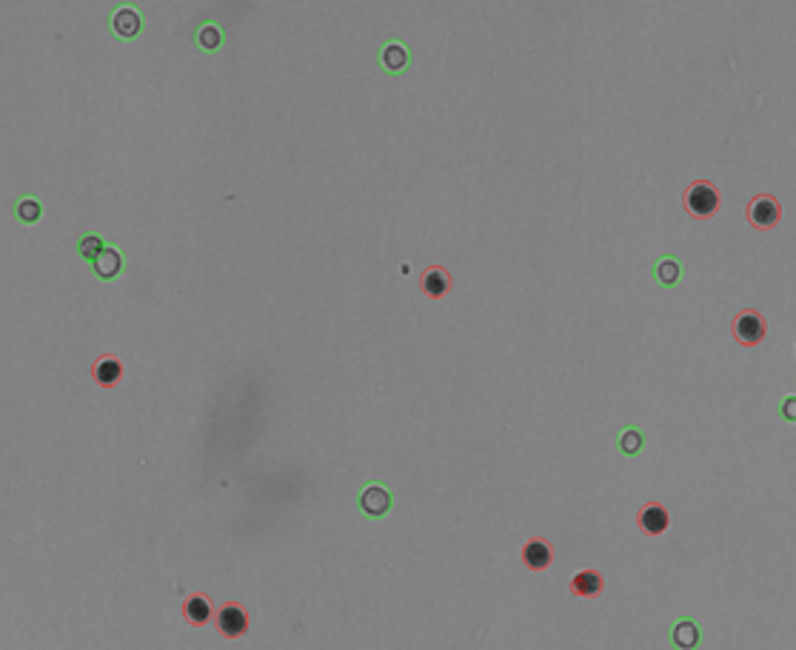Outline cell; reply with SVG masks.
<instances>
[{
    "label": "cell",
    "mask_w": 796,
    "mask_h": 650,
    "mask_svg": "<svg viewBox=\"0 0 796 650\" xmlns=\"http://www.w3.org/2000/svg\"><path fill=\"white\" fill-rule=\"evenodd\" d=\"M682 208L694 217V220H711L722 208V194L714 183L708 180H694L682 191Z\"/></svg>",
    "instance_id": "cell-1"
},
{
    "label": "cell",
    "mask_w": 796,
    "mask_h": 650,
    "mask_svg": "<svg viewBox=\"0 0 796 650\" xmlns=\"http://www.w3.org/2000/svg\"><path fill=\"white\" fill-rule=\"evenodd\" d=\"M745 220L756 232H770V229H776L782 223V205L770 194H756L745 205Z\"/></svg>",
    "instance_id": "cell-2"
},
{
    "label": "cell",
    "mask_w": 796,
    "mask_h": 650,
    "mask_svg": "<svg viewBox=\"0 0 796 650\" xmlns=\"http://www.w3.org/2000/svg\"><path fill=\"white\" fill-rule=\"evenodd\" d=\"M731 334L742 348H756L768 337V320L753 308H742L731 320Z\"/></svg>",
    "instance_id": "cell-3"
},
{
    "label": "cell",
    "mask_w": 796,
    "mask_h": 650,
    "mask_svg": "<svg viewBox=\"0 0 796 650\" xmlns=\"http://www.w3.org/2000/svg\"><path fill=\"white\" fill-rule=\"evenodd\" d=\"M249 610L240 602H226L217 613H215V627L223 639H243L249 633Z\"/></svg>",
    "instance_id": "cell-4"
},
{
    "label": "cell",
    "mask_w": 796,
    "mask_h": 650,
    "mask_svg": "<svg viewBox=\"0 0 796 650\" xmlns=\"http://www.w3.org/2000/svg\"><path fill=\"white\" fill-rule=\"evenodd\" d=\"M417 286L429 300H443L454 288V277L446 266H426L417 277Z\"/></svg>",
    "instance_id": "cell-5"
},
{
    "label": "cell",
    "mask_w": 796,
    "mask_h": 650,
    "mask_svg": "<svg viewBox=\"0 0 796 650\" xmlns=\"http://www.w3.org/2000/svg\"><path fill=\"white\" fill-rule=\"evenodd\" d=\"M637 528L642 531V533H648V536H660V533H665L668 528H671V514H668V508L662 505V502H645L642 508H640V514H637Z\"/></svg>",
    "instance_id": "cell-6"
},
{
    "label": "cell",
    "mask_w": 796,
    "mask_h": 650,
    "mask_svg": "<svg viewBox=\"0 0 796 650\" xmlns=\"http://www.w3.org/2000/svg\"><path fill=\"white\" fill-rule=\"evenodd\" d=\"M520 562H522L528 570H534V573L548 570L551 562H554V545L545 542V539H539V536H534V539H528V542L520 548Z\"/></svg>",
    "instance_id": "cell-7"
},
{
    "label": "cell",
    "mask_w": 796,
    "mask_h": 650,
    "mask_svg": "<svg viewBox=\"0 0 796 650\" xmlns=\"http://www.w3.org/2000/svg\"><path fill=\"white\" fill-rule=\"evenodd\" d=\"M183 619L194 627H203L215 619V602L206 593H188L183 599Z\"/></svg>",
    "instance_id": "cell-8"
},
{
    "label": "cell",
    "mask_w": 796,
    "mask_h": 650,
    "mask_svg": "<svg viewBox=\"0 0 796 650\" xmlns=\"http://www.w3.org/2000/svg\"><path fill=\"white\" fill-rule=\"evenodd\" d=\"M568 590H571L576 599H596V596L606 590V576H603L600 570H593V568H585V570L574 573Z\"/></svg>",
    "instance_id": "cell-9"
},
{
    "label": "cell",
    "mask_w": 796,
    "mask_h": 650,
    "mask_svg": "<svg viewBox=\"0 0 796 650\" xmlns=\"http://www.w3.org/2000/svg\"><path fill=\"white\" fill-rule=\"evenodd\" d=\"M391 491L385 488V485H380V482H368L362 491H360V508H362V514H368V516H382V514H388V508H391Z\"/></svg>",
    "instance_id": "cell-10"
},
{
    "label": "cell",
    "mask_w": 796,
    "mask_h": 650,
    "mask_svg": "<svg viewBox=\"0 0 796 650\" xmlns=\"http://www.w3.org/2000/svg\"><path fill=\"white\" fill-rule=\"evenodd\" d=\"M92 379H95V385H100V388H117L120 382H123V362L117 359V357H112V354H103L100 359H95V365H92Z\"/></svg>",
    "instance_id": "cell-11"
},
{
    "label": "cell",
    "mask_w": 796,
    "mask_h": 650,
    "mask_svg": "<svg viewBox=\"0 0 796 650\" xmlns=\"http://www.w3.org/2000/svg\"><path fill=\"white\" fill-rule=\"evenodd\" d=\"M702 639V630H699V622L694 616H679L671 627V644L674 647H682V650H691L696 647Z\"/></svg>",
    "instance_id": "cell-12"
},
{
    "label": "cell",
    "mask_w": 796,
    "mask_h": 650,
    "mask_svg": "<svg viewBox=\"0 0 796 650\" xmlns=\"http://www.w3.org/2000/svg\"><path fill=\"white\" fill-rule=\"evenodd\" d=\"M679 277H682V263H679L677 257L665 254V257H660V260L654 263V280H657L662 288H674V286L679 283Z\"/></svg>",
    "instance_id": "cell-13"
},
{
    "label": "cell",
    "mask_w": 796,
    "mask_h": 650,
    "mask_svg": "<svg viewBox=\"0 0 796 650\" xmlns=\"http://www.w3.org/2000/svg\"><path fill=\"white\" fill-rule=\"evenodd\" d=\"M380 60H382V69L385 72H391V75H397V72H403L406 66H409V55H406V49L400 46V43H385L382 46V55H380Z\"/></svg>",
    "instance_id": "cell-14"
},
{
    "label": "cell",
    "mask_w": 796,
    "mask_h": 650,
    "mask_svg": "<svg viewBox=\"0 0 796 650\" xmlns=\"http://www.w3.org/2000/svg\"><path fill=\"white\" fill-rule=\"evenodd\" d=\"M642 445H645V433H642L640 428H634V425H628V428L620 433V437H617V448H620L625 457L640 454Z\"/></svg>",
    "instance_id": "cell-15"
}]
</instances>
